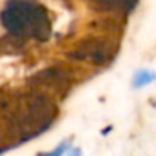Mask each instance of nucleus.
<instances>
[{
	"instance_id": "obj_1",
	"label": "nucleus",
	"mask_w": 156,
	"mask_h": 156,
	"mask_svg": "<svg viewBox=\"0 0 156 156\" xmlns=\"http://www.w3.org/2000/svg\"><path fill=\"white\" fill-rule=\"evenodd\" d=\"M69 148H71V143L66 141V143H62L61 146H57V148H55L54 151L45 153V154H42V156H64V153H66V151H69Z\"/></svg>"
},
{
	"instance_id": "obj_2",
	"label": "nucleus",
	"mask_w": 156,
	"mask_h": 156,
	"mask_svg": "<svg viewBox=\"0 0 156 156\" xmlns=\"http://www.w3.org/2000/svg\"><path fill=\"white\" fill-rule=\"evenodd\" d=\"M153 79H154L153 74H149V72H141V74H138V77H136L134 86H144V84H148V82H151Z\"/></svg>"
},
{
	"instance_id": "obj_3",
	"label": "nucleus",
	"mask_w": 156,
	"mask_h": 156,
	"mask_svg": "<svg viewBox=\"0 0 156 156\" xmlns=\"http://www.w3.org/2000/svg\"><path fill=\"white\" fill-rule=\"evenodd\" d=\"M67 156H81V149H71V151L67 153Z\"/></svg>"
}]
</instances>
